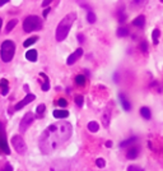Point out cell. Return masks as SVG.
Here are the masks:
<instances>
[{
  "mask_svg": "<svg viewBox=\"0 0 163 171\" xmlns=\"http://www.w3.org/2000/svg\"><path fill=\"white\" fill-rule=\"evenodd\" d=\"M119 98H120V101H121V105H122V107H124V110L130 111L131 106H130V103H129V100L125 97V94H124V93H120V94H119Z\"/></svg>",
  "mask_w": 163,
  "mask_h": 171,
  "instance_id": "11",
  "label": "cell"
},
{
  "mask_svg": "<svg viewBox=\"0 0 163 171\" xmlns=\"http://www.w3.org/2000/svg\"><path fill=\"white\" fill-rule=\"evenodd\" d=\"M88 129L92 132V133H96V132H98L99 129V125H98V123L97 121H90L89 124H88Z\"/></svg>",
  "mask_w": 163,
  "mask_h": 171,
  "instance_id": "19",
  "label": "cell"
},
{
  "mask_svg": "<svg viewBox=\"0 0 163 171\" xmlns=\"http://www.w3.org/2000/svg\"><path fill=\"white\" fill-rule=\"evenodd\" d=\"M116 35H117V37H125V36L129 35V31H127V28H125V27H120V28H117Z\"/></svg>",
  "mask_w": 163,
  "mask_h": 171,
  "instance_id": "16",
  "label": "cell"
},
{
  "mask_svg": "<svg viewBox=\"0 0 163 171\" xmlns=\"http://www.w3.org/2000/svg\"><path fill=\"white\" fill-rule=\"evenodd\" d=\"M87 19H88L89 23H94V22H96V14H94L93 12H88V14H87Z\"/></svg>",
  "mask_w": 163,
  "mask_h": 171,
  "instance_id": "25",
  "label": "cell"
},
{
  "mask_svg": "<svg viewBox=\"0 0 163 171\" xmlns=\"http://www.w3.org/2000/svg\"><path fill=\"white\" fill-rule=\"evenodd\" d=\"M0 86H1L3 88H7V87H8V80L3 78L1 80H0Z\"/></svg>",
  "mask_w": 163,
  "mask_h": 171,
  "instance_id": "34",
  "label": "cell"
},
{
  "mask_svg": "<svg viewBox=\"0 0 163 171\" xmlns=\"http://www.w3.org/2000/svg\"><path fill=\"white\" fill-rule=\"evenodd\" d=\"M96 165H97L99 169H102V167H104V165H106V162H104V160H103V158H97V161H96Z\"/></svg>",
  "mask_w": 163,
  "mask_h": 171,
  "instance_id": "28",
  "label": "cell"
},
{
  "mask_svg": "<svg viewBox=\"0 0 163 171\" xmlns=\"http://www.w3.org/2000/svg\"><path fill=\"white\" fill-rule=\"evenodd\" d=\"M140 114H142V116L144 117V119H150V110L148 109L147 106H144V107H142L140 109Z\"/></svg>",
  "mask_w": 163,
  "mask_h": 171,
  "instance_id": "18",
  "label": "cell"
},
{
  "mask_svg": "<svg viewBox=\"0 0 163 171\" xmlns=\"http://www.w3.org/2000/svg\"><path fill=\"white\" fill-rule=\"evenodd\" d=\"M125 19H126V16L122 12H120L119 13V22L120 23H124V22H125Z\"/></svg>",
  "mask_w": 163,
  "mask_h": 171,
  "instance_id": "32",
  "label": "cell"
},
{
  "mask_svg": "<svg viewBox=\"0 0 163 171\" xmlns=\"http://www.w3.org/2000/svg\"><path fill=\"white\" fill-rule=\"evenodd\" d=\"M133 25L136 26V27H144V25H145V17H144V16L136 17L135 19L133 21Z\"/></svg>",
  "mask_w": 163,
  "mask_h": 171,
  "instance_id": "12",
  "label": "cell"
},
{
  "mask_svg": "<svg viewBox=\"0 0 163 171\" xmlns=\"http://www.w3.org/2000/svg\"><path fill=\"white\" fill-rule=\"evenodd\" d=\"M138 155H139V148H138V147H131V148H129L127 152H126V157L129 160L136 158Z\"/></svg>",
  "mask_w": 163,
  "mask_h": 171,
  "instance_id": "10",
  "label": "cell"
},
{
  "mask_svg": "<svg viewBox=\"0 0 163 171\" xmlns=\"http://www.w3.org/2000/svg\"><path fill=\"white\" fill-rule=\"evenodd\" d=\"M17 22H18L17 19H12V21H9V22H8V25H7V27H5V32H7V33L10 32V31L13 30V28L17 26Z\"/></svg>",
  "mask_w": 163,
  "mask_h": 171,
  "instance_id": "20",
  "label": "cell"
},
{
  "mask_svg": "<svg viewBox=\"0 0 163 171\" xmlns=\"http://www.w3.org/2000/svg\"><path fill=\"white\" fill-rule=\"evenodd\" d=\"M38 40V36H32V37H30V39H27L24 42H23V46L24 47H28V46H31V45H33L35 42Z\"/></svg>",
  "mask_w": 163,
  "mask_h": 171,
  "instance_id": "15",
  "label": "cell"
},
{
  "mask_svg": "<svg viewBox=\"0 0 163 171\" xmlns=\"http://www.w3.org/2000/svg\"><path fill=\"white\" fill-rule=\"evenodd\" d=\"M140 50L143 53H148V42L147 41H143L140 44Z\"/></svg>",
  "mask_w": 163,
  "mask_h": 171,
  "instance_id": "29",
  "label": "cell"
},
{
  "mask_svg": "<svg viewBox=\"0 0 163 171\" xmlns=\"http://www.w3.org/2000/svg\"><path fill=\"white\" fill-rule=\"evenodd\" d=\"M8 92H9V88L7 87V88H3L1 89V94H3V96H7V94H8Z\"/></svg>",
  "mask_w": 163,
  "mask_h": 171,
  "instance_id": "36",
  "label": "cell"
},
{
  "mask_svg": "<svg viewBox=\"0 0 163 171\" xmlns=\"http://www.w3.org/2000/svg\"><path fill=\"white\" fill-rule=\"evenodd\" d=\"M50 3H51V0H46V1H44V3H42V7H44V8H46L47 5H50Z\"/></svg>",
  "mask_w": 163,
  "mask_h": 171,
  "instance_id": "37",
  "label": "cell"
},
{
  "mask_svg": "<svg viewBox=\"0 0 163 171\" xmlns=\"http://www.w3.org/2000/svg\"><path fill=\"white\" fill-rule=\"evenodd\" d=\"M106 147H108V148H110V147H112V142L111 141H107L106 142Z\"/></svg>",
  "mask_w": 163,
  "mask_h": 171,
  "instance_id": "40",
  "label": "cell"
},
{
  "mask_svg": "<svg viewBox=\"0 0 163 171\" xmlns=\"http://www.w3.org/2000/svg\"><path fill=\"white\" fill-rule=\"evenodd\" d=\"M42 91H49V89H50V83H49V80H45V82H44V84H42Z\"/></svg>",
  "mask_w": 163,
  "mask_h": 171,
  "instance_id": "30",
  "label": "cell"
},
{
  "mask_svg": "<svg viewBox=\"0 0 163 171\" xmlns=\"http://www.w3.org/2000/svg\"><path fill=\"white\" fill-rule=\"evenodd\" d=\"M12 144H13V147L16 148V151L19 155H24L26 153L27 146H26L24 139H23L21 135H14L12 138Z\"/></svg>",
  "mask_w": 163,
  "mask_h": 171,
  "instance_id": "5",
  "label": "cell"
},
{
  "mask_svg": "<svg viewBox=\"0 0 163 171\" xmlns=\"http://www.w3.org/2000/svg\"><path fill=\"white\" fill-rule=\"evenodd\" d=\"M159 36H161V32L158 28H156L154 31H153V35H152V39H153V44H158L159 42Z\"/></svg>",
  "mask_w": 163,
  "mask_h": 171,
  "instance_id": "17",
  "label": "cell"
},
{
  "mask_svg": "<svg viewBox=\"0 0 163 171\" xmlns=\"http://www.w3.org/2000/svg\"><path fill=\"white\" fill-rule=\"evenodd\" d=\"M1 25H3V21H1V18H0V30H1Z\"/></svg>",
  "mask_w": 163,
  "mask_h": 171,
  "instance_id": "41",
  "label": "cell"
},
{
  "mask_svg": "<svg viewBox=\"0 0 163 171\" xmlns=\"http://www.w3.org/2000/svg\"><path fill=\"white\" fill-rule=\"evenodd\" d=\"M50 12H51V9H50V8H46L45 10H44V17L46 18L47 16H49V13H50Z\"/></svg>",
  "mask_w": 163,
  "mask_h": 171,
  "instance_id": "35",
  "label": "cell"
},
{
  "mask_svg": "<svg viewBox=\"0 0 163 171\" xmlns=\"http://www.w3.org/2000/svg\"><path fill=\"white\" fill-rule=\"evenodd\" d=\"M162 1H163V0H162Z\"/></svg>",
  "mask_w": 163,
  "mask_h": 171,
  "instance_id": "42",
  "label": "cell"
},
{
  "mask_svg": "<svg viewBox=\"0 0 163 171\" xmlns=\"http://www.w3.org/2000/svg\"><path fill=\"white\" fill-rule=\"evenodd\" d=\"M33 120H35V115H33L32 112H27L24 116H23V119L21 120V124H19V132L21 133H24L28 128L31 126V124L33 123Z\"/></svg>",
  "mask_w": 163,
  "mask_h": 171,
  "instance_id": "7",
  "label": "cell"
},
{
  "mask_svg": "<svg viewBox=\"0 0 163 171\" xmlns=\"http://www.w3.org/2000/svg\"><path fill=\"white\" fill-rule=\"evenodd\" d=\"M71 133H73V126L68 121H60L50 125L42 132L38 139L40 151L44 155H51L70 138Z\"/></svg>",
  "mask_w": 163,
  "mask_h": 171,
  "instance_id": "1",
  "label": "cell"
},
{
  "mask_svg": "<svg viewBox=\"0 0 163 171\" xmlns=\"http://www.w3.org/2000/svg\"><path fill=\"white\" fill-rule=\"evenodd\" d=\"M110 111H111V109H108V110H107L106 112H104L106 115L103 116V125L106 126V128L108 126V123H110Z\"/></svg>",
  "mask_w": 163,
  "mask_h": 171,
  "instance_id": "22",
  "label": "cell"
},
{
  "mask_svg": "<svg viewBox=\"0 0 163 171\" xmlns=\"http://www.w3.org/2000/svg\"><path fill=\"white\" fill-rule=\"evenodd\" d=\"M136 141H138L136 137H133V138H130V139H126V141L121 142V143H120V147H126V146H130L131 143H135Z\"/></svg>",
  "mask_w": 163,
  "mask_h": 171,
  "instance_id": "21",
  "label": "cell"
},
{
  "mask_svg": "<svg viewBox=\"0 0 163 171\" xmlns=\"http://www.w3.org/2000/svg\"><path fill=\"white\" fill-rule=\"evenodd\" d=\"M75 103L78 105V107H82L84 103V97L83 96H76L75 97Z\"/></svg>",
  "mask_w": 163,
  "mask_h": 171,
  "instance_id": "24",
  "label": "cell"
},
{
  "mask_svg": "<svg viewBox=\"0 0 163 171\" xmlns=\"http://www.w3.org/2000/svg\"><path fill=\"white\" fill-rule=\"evenodd\" d=\"M82 55H83V49H76L74 53L68 58L66 63H68V65H73L74 63H76V60H78Z\"/></svg>",
  "mask_w": 163,
  "mask_h": 171,
  "instance_id": "9",
  "label": "cell"
},
{
  "mask_svg": "<svg viewBox=\"0 0 163 171\" xmlns=\"http://www.w3.org/2000/svg\"><path fill=\"white\" fill-rule=\"evenodd\" d=\"M127 171H144V170L140 169V167H138V166H129Z\"/></svg>",
  "mask_w": 163,
  "mask_h": 171,
  "instance_id": "33",
  "label": "cell"
},
{
  "mask_svg": "<svg viewBox=\"0 0 163 171\" xmlns=\"http://www.w3.org/2000/svg\"><path fill=\"white\" fill-rule=\"evenodd\" d=\"M35 98H36L35 94H32V93H27V94H26V97L23 98L22 101H19V102L17 103V105L14 106V109H16V110H21V109H23L26 105H28L30 102H32Z\"/></svg>",
  "mask_w": 163,
  "mask_h": 171,
  "instance_id": "8",
  "label": "cell"
},
{
  "mask_svg": "<svg viewBox=\"0 0 163 171\" xmlns=\"http://www.w3.org/2000/svg\"><path fill=\"white\" fill-rule=\"evenodd\" d=\"M57 105H59L60 107H65L66 105H68V101H66V100L65 98H59V100H57Z\"/></svg>",
  "mask_w": 163,
  "mask_h": 171,
  "instance_id": "27",
  "label": "cell"
},
{
  "mask_svg": "<svg viewBox=\"0 0 163 171\" xmlns=\"http://www.w3.org/2000/svg\"><path fill=\"white\" fill-rule=\"evenodd\" d=\"M78 40H79L80 42H84V36H83V35H78Z\"/></svg>",
  "mask_w": 163,
  "mask_h": 171,
  "instance_id": "38",
  "label": "cell"
},
{
  "mask_svg": "<svg viewBox=\"0 0 163 171\" xmlns=\"http://www.w3.org/2000/svg\"><path fill=\"white\" fill-rule=\"evenodd\" d=\"M26 59L30 61H36L37 60V51L36 50H30L26 53Z\"/></svg>",
  "mask_w": 163,
  "mask_h": 171,
  "instance_id": "14",
  "label": "cell"
},
{
  "mask_svg": "<svg viewBox=\"0 0 163 171\" xmlns=\"http://www.w3.org/2000/svg\"><path fill=\"white\" fill-rule=\"evenodd\" d=\"M0 148L3 149L4 153L9 155L10 153V149H9L8 142H7V133H5V126L1 121H0Z\"/></svg>",
  "mask_w": 163,
  "mask_h": 171,
  "instance_id": "6",
  "label": "cell"
},
{
  "mask_svg": "<svg viewBox=\"0 0 163 171\" xmlns=\"http://www.w3.org/2000/svg\"><path fill=\"white\" fill-rule=\"evenodd\" d=\"M75 19H76V13H74V12L66 14L63 19H61V22L59 23V26L56 28V32H55V39L57 42H61L66 39V36L69 35L70 28L73 26V23L75 22Z\"/></svg>",
  "mask_w": 163,
  "mask_h": 171,
  "instance_id": "2",
  "label": "cell"
},
{
  "mask_svg": "<svg viewBox=\"0 0 163 171\" xmlns=\"http://www.w3.org/2000/svg\"><path fill=\"white\" fill-rule=\"evenodd\" d=\"M69 116V112L66 110H55L54 111V117L56 119H65Z\"/></svg>",
  "mask_w": 163,
  "mask_h": 171,
  "instance_id": "13",
  "label": "cell"
},
{
  "mask_svg": "<svg viewBox=\"0 0 163 171\" xmlns=\"http://www.w3.org/2000/svg\"><path fill=\"white\" fill-rule=\"evenodd\" d=\"M75 83L79 86H83L85 83V77L84 75H76L75 77Z\"/></svg>",
  "mask_w": 163,
  "mask_h": 171,
  "instance_id": "23",
  "label": "cell"
},
{
  "mask_svg": "<svg viewBox=\"0 0 163 171\" xmlns=\"http://www.w3.org/2000/svg\"><path fill=\"white\" fill-rule=\"evenodd\" d=\"M46 110V106H45V103H41V105H38L37 106V114L38 115H42V114H44V111Z\"/></svg>",
  "mask_w": 163,
  "mask_h": 171,
  "instance_id": "26",
  "label": "cell"
},
{
  "mask_svg": "<svg viewBox=\"0 0 163 171\" xmlns=\"http://www.w3.org/2000/svg\"><path fill=\"white\" fill-rule=\"evenodd\" d=\"M0 171H13V167H12L10 164H5L1 167V170H0Z\"/></svg>",
  "mask_w": 163,
  "mask_h": 171,
  "instance_id": "31",
  "label": "cell"
},
{
  "mask_svg": "<svg viewBox=\"0 0 163 171\" xmlns=\"http://www.w3.org/2000/svg\"><path fill=\"white\" fill-rule=\"evenodd\" d=\"M14 53H16V44L12 40H5L1 44V47H0V56H1V60L5 61V63H9L13 56Z\"/></svg>",
  "mask_w": 163,
  "mask_h": 171,
  "instance_id": "3",
  "label": "cell"
},
{
  "mask_svg": "<svg viewBox=\"0 0 163 171\" xmlns=\"http://www.w3.org/2000/svg\"><path fill=\"white\" fill-rule=\"evenodd\" d=\"M8 3V0H0V7H3V5H5V4Z\"/></svg>",
  "mask_w": 163,
  "mask_h": 171,
  "instance_id": "39",
  "label": "cell"
},
{
  "mask_svg": "<svg viewBox=\"0 0 163 171\" xmlns=\"http://www.w3.org/2000/svg\"><path fill=\"white\" fill-rule=\"evenodd\" d=\"M42 28V21L37 16H28L23 21V30L24 32L30 33L33 31H38Z\"/></svg>",
  "mask_w": 163,
  "mask_h": 171,
  "instance_id": "4",
  "label": "cell"
}]
</instances>
